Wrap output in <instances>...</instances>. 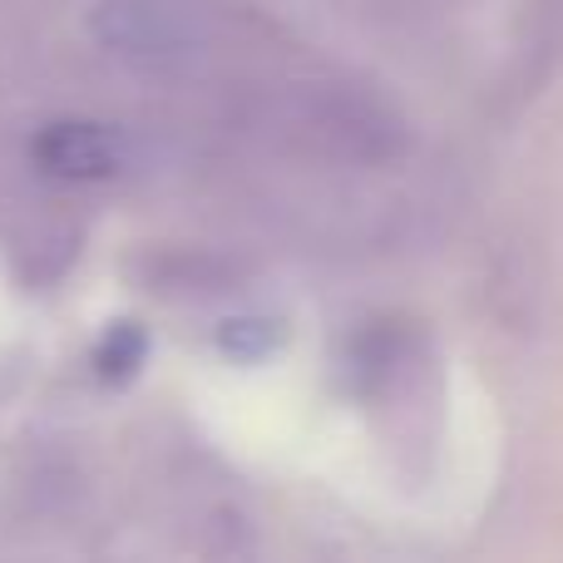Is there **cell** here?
<instances>
[{
  "mask_svg": "<svg viewBox=\"0 0 563 563\" xmlns=\"http://www.w3.org/2000/svg\"><path fill=\"white\" fill-rule=\"evenodd\" d=\"M218 346L238 361H263L267 351L277 346V327L267 317H238L218 331Z\"/></svg>",
  "mask_w": 563,
  "mask_h": 563,
  "instance_id": "obj_4",
  "label": "cell"
},
{
  "mask_svg": "<svg viewBox=\"0 0 563 563\" xmlns=\"http://www.w3.org/2000/svg\"><path fill=\"white\" fill-rule=\"evenodd\" d=\"M30 158L40 174L59 178V184H109V178L129 174L134 144L129 134L95 124V119H59L30 139Z\"/></svg>",
  "mask_w": 563,
  "mask_h": 563,
  "instance_id": "obj_2",
  "label": "cell"
},
{
  "mask_svg": "<svg viewBox=\"0 0 563 563\" xmlns=\"http://www.w3.org/2000/svg\"><path fill=\"white\" fill-rule=\"evenodd\" d=\"M144 356H148L144 327H134V321H114V327L104 331V341H99V351H95V366H99L104 380H124L144 366Z\"/></svg>",
  "mask_w": 563,
  "mask_h": 563,
  "instance_id": "obj_3",
  "label": "cell"
},
{
  "mask_svg": "<svg viewBox=\"0 0 563 563\" xmlns=\"http://www.w3.org/2000/svg\"><path fill=\"white\" fill-rule=\"evenodd\" d=\"M95 40L124 65L174 69L203 45V25L178 0H99Z\"/></svg>",
  "mask_w": 563,
  "mask_h": 563,
  "instance_id": "obj_1",
  "label": "cell"
}]
</instances>
